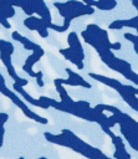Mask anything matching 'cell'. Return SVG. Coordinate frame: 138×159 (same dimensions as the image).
<instances>
[{
	"label": "cell",
	"mask_w": 138,
	"mask_h": 159,
	"mask_svg": "<svg viewBox=\"0 0 138 159\" xmlns=\"http://www.w3.org/2000/svg\"><path fill=\"white\" fill-rule=\"evenodd\" d=\"M1 93L4 94V96H6V97H9L10 99H11V102L14 103V104H16L22 112H24V114L27 117V118H31V119H34V120H36V122H39V123H42V124H47V119L46 118H44V117H41V116H39V114H36L35 112H32L31 109H29V107L11 91V89H9L6 86L2 88V91H1Z\"/></svg>",
	"instance_id": "cell-1"
},
{
	"label": "cell",
	"mask_w": 138,
	"mask_h": 159,
	"mask_svg": "<svg viewBox=\"0 0 138 159\" xmlns=\"http://www.w3.org/2000/svg\"><path fill=\"white\" fill-rule=\"evenodd\" d=\"M0 58H1V62L4 63V66H5V68H6L7 73H9L10 77L15 81V83H17V84L21 86V87H24V86H26V84L29 83L27 80L19 77L17 73L15 72V68H14V66H12V63H11V53L2 51V52H0Z\"/></svg>",
	"instance_id": "cell-2"
},
{
	"label": "cell",
	"mask_w": 138,
	"mask_h": 159,
	"mask_svg": "<svg viewBox=\"0 0 138 159\" xmlns=\"http://www.w3.org/2000/svg\"><path fill=\"white\" fill-rule=\"evenodd\" d=\"M24 25H25L29 30H36L41 37H47V36H48L46 21L42 20V19L34 17V16H29L27 19L24 20Z\"/></svg>",
	"instance_id": "cell-3"
},
{
	"label": "cell",
	"mask_w": 138,
	"mask_h": 159,
	"mask_svg": "<svg viewBox=\"0 0 138 159\" xmlns=\"http://www.w3.org/2000/svg\"><path fill=\"white\" fill-rule=\"evenodd\" d=\"M66 72L70 75V78H68V80L57 78V80H55V86H56V84H71V86H83V87H86V88H91V84H88L87 82H85L83 78H82L80 75L72 72V71L68 70V68H66Z\"/></svg>",
	"instance_id": "cell-4"
},
{
	"label": "cell",
	"mask_w": 138,
	"mask_h": 159,
	"mask_svg": "<svg viewBox=\"0 0 138 159\" xmlns=\"http://www.w3.org/2000/svg\"><path fill=\"white\" fill-rule=\"evenodd\" d=\"M41 56H44V50H42V47L40 46L37 50L32 51V55L26 58V62H25L24 66H22V70H24L27 75H30L31 77H36V72L32 71V67H34V65L41 58Z\"/></svg>",
	"instance_id": "cell-5"
},
{
	"label": "cell",
	"mask_w": 138,
	"mask_h": 159,
	"mask_svg": "<svg viewBox=\"0 0 138 159\" xmlns=\"http://www.w3.org/2000/svg\"><path fill=\"white\" fill-rule=\"evenodd\" d=\"M14 89L17 92V93H20L21 96H22V98L26 101V102H29V103H31L32 106H36V107H40V108H44V109H47L48 108V106L46 104V103H44L41 99H35L34 97H31L21 86H19L17 83H14Z\"/></svg>",
	"instance_id": "cell-6"
},
{
	"label": "cell",
	"mask_w": 138,
	"mask_h": 159,
	"mask_svg": "<svg viewBox=\"0 0 138 159\" xmlns=\"http://www.w3.org/2000/svg\"><path fill=\"white\" fill-rule=\"evenodd\" d=\"M15 6H12L11 4H9L6 0H0V12L5 16V17H12L15 15Z\"/></svg>",
	"instance_id": "cell-7"
},
{
	"label": "cell",
	"mask_w": 138,
	"mask_h": 159,
	"mask_svg": "<svg viewBox=\"0 0 138 159\" xmlns=\"http://www.w3.org/2000/svg\"><path fill=\"white\" fill-rule=\"evenodd\" d=\"M9 52L12 55L14 52V45L9 41H5V40H0V52Z\"/></svg>",
	"instance_id": "cell-8"
},
{
	"label": "cell",
	"mask_w": 138,
	"mask_h": 159,
	"mask_svg": "<svg viewBox=\"0 0 138 159\" xmlns=\"http://www.w3.org/2000/svg\"><path fill=\"white\" fill-rule=\"evenodd\" d=\"M11 36H12V39H14V40H16V41L21 42L22 45H24V43H26V42L29 41V39H26L25 36H21V35H20L17 31H14V32L11 34Z\"/></svg>",
	"instance_id": "cell-9"
},
{
	"label": "cell",
	"mask_w": 138,
	"mask_h": 159,
	"mask_svg": "<svg viewBox=\"0 0 138 159\" xmlns=\"http://www.w3.org/2000/svg\"><path fill=\"white\" fill-rule=\"evenodd\" d=\"M0 24H1L5 29H11V25H10V22L7 21V17H5L1 12H0Z\"/></svg>",
	"instance_id": "cell-10"
},
{
	"label": "cell",
	"mask_w": 138,
	"mask_h": 159,
	"mask_svg": "<svg viewBox=\"0 0 138 159\" xmlns=\"http://www.w3.org/2000/svg\"><path fill=\"white\" fill-rule=\"evenodd\" d=\"M36 82H37V86H40V87H42L44 86V81H42V72L41 71H39V72H36Z\"/></svg>",
	"instance_id": "cell-11"
},
{
	"label": "cell",
	"mask_w": 138,
	"mask_h": 159,
	"mask_svg": "<svg viewBox=\"0 0 138 159\" xmlns=\"http://www.w3.org/2000/svg\"><path fill=\"white\" fill-rule=\"evenodd\" d=\"M123 26V22L121 21V20H118V21H114L113 24H111L109 25V29H119V27H122Z\"/></svg>",
	"instance_id": "cell-12"
},
{
	"label": "cell",
	"mask_w": 138,
	"mask_h": 159,
	"mask_svg": "<svg viewBox=\"0 0 138 159\" xmlns=\"http://www.w3.org/2000/svg\"><path fill=\"white\" fill-rule=\"evenodd\" d=\"M9 119V116L6 113H0V124H5Z\"/></svg>",
	"instance_id": "cell-13"
},
{
	"label": "cell",
	"mask_w": 138,
	"mask_h": 159,
	"mask_svg": "<svg viewBox=\"0 0 138 159\" xmlns=\"http://www.w3.org/2000/svg\"><path fill=\"white\" fill-rule=\"evenodd\" d=\"M39 159H47V158H45V157H40Z\"/></svg>",
	"instance_id": "cell-14"
},
{
	"label": "cell",
	"mask_w": 138,
	"mask_h": 159,
	"mask_svg": "<svg viewBox=\"0 0 138 159\" xmlns=\"http://www.w3.org/2000/svg\"><path fill=\"white\" fill-rule=\"evenodd\" d=\"M19 159H25V158H22V157H20V158H19Z\"/></svg>",
	"instance_id": "cell-15"
}]
</instances>
